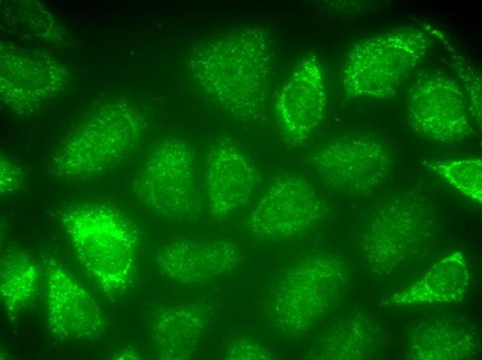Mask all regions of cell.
<instances>
[{"label": "cell", "mask_w": 482, "mask_h": 360, "mask_svg": "<svg viewBox=\"0 0 482 360\" xmlns=\"http://www.w3.org/2000/svg\"><path fill=\"white\" fill-rule=\"evenodd\" d=\"M154 262L166 278L182 283L204 282L235 269L238 247L226 240L180 238L154 252Z\"/></svg>", "instance_id": "obj_14"}, {"label": "cell", "mask_w": 482, "mask_h": 360, "mask_svg": "<svg viewBox=\"0 0 482 360\" xmlns=\"http://www.w3.org/2000/svg\"><path fill=\"white\" fill-rule=\"evenodd\" d=\"M59 219L76 257L89 278L107 296L127 289L136 274L139 237L123 213L98 203H75Z\"/></svg>", "instance_id": "obj_2"}, {"label": "cell", "mask_w": 482, "mask_h": 360, "mask_svg": "<svg viewBox=\"0 0 482 360\" xmlns=\"http://www.w3.org/2000/svg\"><path fill=\"white\" fill-rule=\"evenodd\" d=\"M1 300L10 320H15L34 299L39 273L32 258L19 248L3 251L0 264Z\"/></svg>", "instance_id": "obj_16"}, {"label": "cell", "mask_w": 482, "mask_h": 360, "mask_svg": "<svg viewBox=\"0 0 482 360\" xmlns=\"http://www.w3.org/2000/svg\"><path fill=\"white\" fill-rule=\"evenodd\" d=\"M275 60L268 32L249 25L204 42L195 48L189 66L205 93L226 113L255 122L265 112Z\"/></svg>", "instance_id": "obj_1"}, {"label": "cell", "mask_w": 482, "mask_h": 360, "mask_svg": "<svg viewBox=\"0 0 482 360\" xmlns=\"http://www.w3.org/2000/svg\"><path fill=\"white\" fill-rule=\"evenodd\" d=\"M260 181L253 161L234 143L220 140L208 150L204 162V186L213 219H223L245 206Z\"/></svg>", "instance_id": "obj_12"}, {"label": "cell", "mask_w": 482, "mask_h": 360, "mask_svg": "<svg viewBox=\"0 0 482 360\" xmlns=\"http://www.w3.org/2000/svg\"><path fill=\"white\" fill-rule=\"evenodd\" d=\"M452 57L450 65L463 82V90L465 93H467L470 115L476 123L481 126L482 113L481 76L463 59L461 61L458 54L452 55Z\"/></svg>", "instance_id": "obj_19"}, {"label": "cell", "mask_w": 482, "mask_h": 360, "mask_svg": "<svg viewBox=\"0 0 482 360\" xmlns=\"http://www.w3.org/2000/svg\"><path fill=\"white\" fill-rule=\"evenodd\" d=\"M24 177L22 170L8 159L1 158L0 164L1 195H9L20 189Z\"/></svg>", "instance_id": "obj_21"}, {"label": "cell", "mask_w": 482, "mask_h": 360, "mask_svg": "<svg viewBox=\"0 0 482 360\" xmlns=\"http://www.w3.org/2000/svg\"><path fill=\"white\" fill-rule=\"evenodd\" d=\"M468 101L463 87L437 70L418 75L409 91L408 120L418 134L452 144L472 132Z\"/></svg>", "instance_id": "obj_8"}, {"label": "cell", "mask_w": 482, "mask_h": 360, "mask_svg": "<svg viewBox=\"0 0 482 360\" xmlns=\"http://www.w3.org/2000/svg\"><path fill=\"white\" fill-rule=\"evenodd\" d=\"M311 163L330 188L362 196L384 182L393 161L390 150L379 140L354 136L325 145L312 156Z\"/></svg>", "instance_id": "obj_9"}, {"label": "cell", "mask_w": 482, "mask_h": 360, "mask_svg": "<svg viewBox=\"0 0 482 360\" xmlns=\"http://www.w3.org/2000/svg\"><path fill=\"white\" fill-rule=\"evenodd\" d=\"M210 311L204 303L163 308L152 325V339L160 359L186 360L197 350L208 325Z\"/></svg>", "instance_id": "obj_15"}, {"label": "cell", "mask_w": 482, "mask_h": 360, "mask_svg": "<svg viewBox=\"0 0 482 360\" xmlns=\"http://www.w3.org/2000/svg\"><path fill=\"white\" fill-rule=\"evenodd\" d=\"M49 329L64 339H94L104 330L95 300L53 258L43 263Z\"/></svg>", "instance_id": "obj_13"}, {"label": "cell", "mask_w": 482, "mask_h": 360, "mask_svg": "<svg viewBox=\"0 0 482 360\" xmlns=\"http://www.w3.org/2000/svg\"><path fill=\"white\" fill-rule=\"evenodd\" d=\"M225 357L230 360H267L271 354L262 345L249 340L238 339L229 342L225 350Z\"/></svg>", "instance_id": "obj_20"}, {"label": "cell", "mask_w": 482, "mask_h": 360, "mask_svg": "<svg viewBox=\"0 0 482 360\" xmlns=\"http://www.w3.org/2000/svg\"><path fill=\"white\" fill-rule=\"evenodd\" d=\"M131 190L166 219L190 220L204 211L192 151L179 140L167 139L153 147L134 176Z\"/></svg>", "instance_id": "obj_5"}, {"label": "cell", "mask_w": 482, "mask_h": 360, "mask_svg": "<svg viewBox=\"0 0 482 360\" xmlns=\"http://www.w3.org/2000/svg\"><path fill=\"white\" fill-rule=\"evenodd\" d=\"M437 280L427 277V280L436 285L426 288L424 296L434 303H452L463 295L469 281L466 263L459 253H454L439 262L433 269Z\"/></svg>", "instance_id": "obj_17"}, {"label": "cell", "mask_w": 482, "mask_h": 360, "mask_svg": "<svg viewBox=\"0 0 482 360\" xmlns=\"http://www.w3.org/2000/svg\"><path fill=\"white\" fill-rule=\"evenodd\" d=\"M147 126L145 116L124 102L102 107L65 141L48 172L68 181L85 180L121 162L136 146Z\"/></svg>", "instance_id": "obj_3"}, {"label": "cell", "mask_w": 482, "mask_h": 360, "mask_svg": "<svg viewBox=\"0 0 482 360\" xmlns=\"http://www.w3.org/2000/svg\"><path fill=\"white\" fill-rule=\"evenodd\" d=\"M431 168L465 197L482 201V161L479 157L431 163Z\"/></svg>", "instance_id": "obj_18"}, {"label": "cell", "mask_w": 482, "mask_h": 360, "mask_svg": "<svg viewBox=\"0 0 482 360\" xmlns=\"http://www.w3.org/2000/svg\"><path fill=\"white\" fill-rule=\"evenodd\" d=\"M326 107L323 69L315 55H307L276 95V118L285 141L304 143L321 126Z\"/></svg>", "instance_id": "obj_11"}, {"label": "cell", "mask_w": 482, "mask_h": 360, "mask_svg": "<svg viewBox=\"0 0 482 360\" xmlns=\"http://www.w3.org/2000/svg\"><path fill=\"white\" fill-rule=\"evenodd\" d=\"M344 264L322 252L298 261L285 273L275 289L274 308L283 331L299 336L335 307L346 281Z\"/></svg>", "instance_id": "obj_6"}, {"label": "cell", "mask_w": 482, "mask_h": 360, "mask_svg": "<svg viewBox=\"0 0 482 360\" xmlns=\"http://www.w3.org/2000/svg\"><path fill=\"white\" fill-rule=\"evenodd\" d=\"M424 199L412 193L391 196L373 213L362 242L363 253L375 268H389L413 258L431 236Z\"/></svg>", "instance_id": "obj_7"}, {"label": "cell", "mask_w": 482, "mask_h": 360, "mask_svg": "<svg viewBox=\"0 0 482 360\" xmlns=\"http://www.w3.org/2000/svg\"><path fill=\"white\" fill-rule=\"evenodd\" d=\"M427 29L398 28L363 39L348 52L343 87L352 98L384 99L413 73L431 43Z\"/></svg>", "instance_id": "obj_4"}, {"label": "cell", "mask_w": 482, "mask_h": 360, "mask_svg": "<svg viewBox=\"0 0 482 360\" xmlns=\"http://www.w3.org/2000/svg\"><path fill=\"white\" fill-rule=\"evenodd\" d=\"M325 211L323 201L305 178L285 174L266 188L247 216L245 228L262 240L288 238L305 232Z\"/></svg>", "instance_id": "obj_10"}, {"label": "cell", "mask_w": 482, "mask_h": 360, "mask_svg": "<svg viewBox=\"0 0 482 360\" xmlns=\"http://www.w3.org/2000/svg\"><path fill=\"white\" fill-rule=\"evenodd\" d=\"M139 354L132 349L125 350L114 356L115 359H139Z\"/></svg>", "instance_id": "obj_22"}]
</instances>
